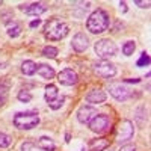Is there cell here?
<instances>
[{
    "instance_id": "f546056e",
    "label": "cell",
    "mask_w": 151,
    "mask_h": 151,
    "mask_svg": "<svg viewBox=\"0 0 151 151\" xmlns=\"http://www.w3.org/2000/svg\"><path fill=\"white\" fill-rule=\"evenodd\" d=\"M40 24H41V20H40V18H36V20L30 21L29 26H30V27H36V26H40Z\"/></svg>"
},
{
    "instance_id": "836d02e7",
    "label": "cell",
    "mask_w": 151,
    "mask_h": 151,
    "mask_svg": "<svg viewBox=\"0 0 151 151\" xmlns=\"http://www.w3.org/2000/svg\"><path fill=\"white\" fill-rule=\"evenodd\" d=\"M103 151H113V150H110V148H106V150H103Z\"/></svg>"
},
{
    "instance_id": "1f68e13d",
    "label": "cell",
    "mask_w": 151,
    "mask_h": 151,
    "mask_svg": "<svg viewBox=\"0 0 151 151\" xmlns=\"http://www.w3.org/2000/svg\"><path fill=\"white\" fill-rule=\"evenodd\" d=\"M119 8L122 9V12H127V6H125V2H119Z\"/></svg>"
},
{
    "instance_id": "4316f807",
    "label": "cell",
    "mask_w": 151,
    "mask_h": 151,
    "mask_svg": "<svg viewBox=\"0 0 151 151\" xmlns=\"http://www.w3.org/2000/svg\"><path fill=\"white\" fill-rule=\"evenodd\" d=\"M21 151H40L32 142H23L21 144Z\"/></svg>"
},
{
    "instance_id": "5bb4252c",
    "label": "cell",
    "mask_w": 151,
    "mask_h": 151,
    "mask_svg": "<svg viewBox=\"0 0 151 151\" xmlns=\"http://www.w3.org/2000/svg\"><path fill=\"white\" fill-rule=\"evenodd\" d=\"M36 73L40 74L41 77L48 79V80L55 77V70H53V67L45 65V64H40V65H36Z\"/></svg>"
},
{
    "instance_id": "52a82bcc",
    "label": "cell",
    "mask_w": 151,
    "mask_h": 151,
    "mask_svg": "<svg viewBox=\"0 0 151 151\" xmlns=\"http://www.w3.org/2000/svg\"><path fill=\"white\" fill-rule=\"evenodd\" d=\"M109 127H110V119L107 115H103V113H97L89 121V129L94 133H104L106 130H109Z\"/></svg>"
},
{
    "instance_id": "f1b7e54d",
    "label": "cell",
    "mask_w": 151,
    "mask_h": 151,
    "mask_svg": "<svg viewBox=\"0 0 151 151\" xmlns=\"http://www.w3.org/2000/svg\"><path fill=\"white\" fill-rule=\"evenodd\" d=\"M134 5L139 8H150V2H141V0H134Z\"/></svg>"
},
{
    "instance_id": "d6986e66",
    "label": "cell",
    "mask_w": 151,
    "mask_h": 151,
    "mask_svg": "<svg viewBox=\"0 0 151 151\" xmlns=\"http://www.w3.org/2000/svg\"><path fill=\"white\" fill-rule=\"evenodd\" d=\"M56 98H58V88L55 85H47L45 86V100L50 103Z\"/></svg>"
},
{
    "instance_id": "d4e9b609",
    "label": "cell",
    "mask_w": 151,
    "mask_h": 151,
    "mask_svg": "<svg viewBox=\"0 0 151 151\" xmlns=\"http://www.w3.org/2000/svg\"><path fill=\"white\" fill-rule=\"evenodd\" d=\"M17 98L20 100L21 103H29L30 100H32V94L29 91H20L18 95H17Z\"/></svg>"
},
{
    "instance_id": "44dd1931",
    "label": "cell",
    "mask_w": 151,
    "mask_h": 151,
    "mask_svg": "<svg viewBox=\"0 0 151 151\" xmlns=\"http://www.w3.org/2000/svg\"><path fill=\"white\" fill-rule=\"evenodd\" d=\"M134 48H136L134 41H127V42H124V45H122V53L125 56H132L133 52H134Z\"/></svg>"
},
{
    "instance_id": "7c38bea8",
    "label": "cell",
    "mask_w": 151,
    "mask_h": 151,
    "mask_svg": "<svg viewBox=\"0 0 151 151\" xmlns=\"http://www.w3.org/2000/svg\"><path fill=\"white\" fill-rule=\"evenodd\" d=\"M20 11H23L24 14H27V15H41L47 11V6L44 3L35 2V3H30V5H20Z\"/></svg>"
},
{
    "instance_id": "603a6c76",
    "label": "cell",
    "mask_w": 151,
    "mask_h": 151,
    "mask_svg": "<svg viewBox=\"0 0 151 151\" xmlns=\"http://www.w3.org/2000/svg\"><path fill=\"white\" fill-rule=\"evenodd\" d=\"M58 53H59L58 48L56 47H52V45H47V47L42 48V56H45V58H56Z\"/></svg>"
},
{
    "instance_id": "d6a6232c",
    "label": "cell",
    "mask_w": 151,
    "mask_h": 151,
    "mask_svg": "<svg viewBox=\"0 0 151 151\" xmlns=\"http://www.w3.org/2000/svg\"><path fill=\"white\" fill-rule=\"evenodd\" d=\"M6 67V64H3V62H0V68H5Z\"/></svg>"
},
{
    "instance_id": "2e32d148",
    "label": "cell",
    "mask_w": 151,
    "mask_h": 151,
    "mask_svg": "<svg viewBox=\"0 0 151 151\" xmlns=\"http://www.w3.org/2000/svg\"><path fill=\"white\" fill-rule=\"evenodd\" d=\"M38 145H40V148L44 150V151H55V150H56L55 142L50 139V137H47V136L40 137V141H38Z\"/></svg>"
},
{
    "instance_id": "e0dca14e",
    "label": "cell",
    "mask_w": 151,
    "mask_h": 151,
    "mask_svg": "<svg viewBox=\"0 0 151 151\" xmlns=\"http://www.w3.org/2000/svg\"><path fill=\"white\" fill-rule=\"evenodd\" d=\"M21 71L24 76H33L36 73V64L33 60H24L21 64Z\"/></svg>"
},
{
    "instance_id": "277c9868",
    "label": "cell",
    "mask_w": 151,
    "mask_h": 151,
    "mask_svg": "<svg viewBox=\"0 0 151 151\" xmlns=\"http://www.w3.org/2000/svg\"><path fill=\"white\" fill-rule=\"evenodd\" d=\"M94 50L100 58L106 59V58H110V56H115L116 52H118V47L113 41H110L109 38H103V40H98L95 42Z\"/></svg>"
},
{
    "instance_id": "9c48e42d",
    "label": "cell",
    "mask_w": 151,
    "mask_h": 151,
    "mask_svg": "<svg viewBox=\"0 0 151 151\" xmlns=\"http://www.w3.org/2000/svg\"><path fill=\"white\" fill-rule=\"evenodd\" d=\"M58 80H59L60 85H64V86H73V85L77 83L79 77H77V73H76L74 70L65 68V70H62L58 74Z\"/></svg>"
},
{
    "instance_id": "ba28073f",
    "label": "cell",
    "mask_w": 151,
    "mask_h": 151,
    "mask_svg": "<svg viewBox=\"0 0 151 151\" xmlns=\"http://www.w3.org/2000/svg\"><path fill=\"white\" fill-rule=\"evenodd\" d=\"M109 94L115 100H118V101H125V100H129L130 95H132L130 91H129V88H125L119 82H115V83L109 85Z\"/></svg>"
},
{
    "instance_id": "4dcf8cb0",
    "label": "cell",
    "mask_w": 151,
    "mask_h": 151,
    "mask_svg": "<svg viewBox=\"0 0 151 151\" xmlns=\"http://www.w3.org/2000/svg\"><path fill=\"white\" fill-rule=\"evenodd\" d=\"M124 82H125V83H139L141 79H125Z\"/></svg>"
},
{
    "instance_id": "4fadbf2b",
    "label": "cell",
    "mask_w": 151,
    "mask_h": 151,
    "mask_svg": "<svg viewBox=\"0 0 151 151\" xmlns=\"http://www.w3.org/2000/svg\"><path fill=\"white\" fill-rule=\"evenodd\" d=\"M71 45H73V48H74L77 53L85 52V50L89 47V41H88V36H86L85 33H82V32L76 33L74 38H73V41H71Z\"/></svg>"
},
{
    "instance_id": "7402d4cb",
    "label": "cell",
    "mask_w": 151,
    "mask_h": 151,
    "mask_svg": "<svg viewBox=\"0 0 151 151\" xmlns=\"http://www.w3.org/2000/svg\"><path fill=\"white\" fill-rule=\"evenodd\" d=\"M12 144V137L3 132H0V148H8Z\"/></svg>"
},
{
    "instance_id": "8992f818",
    "label": "cell",
    "mask_w": 151,
    "mask_h": 151,
    "mask_svg": "<svg viewBox=\"0 0 151 151\" xmlns=\"http://www.w3.org/2000/svg\"><path fill=\"white\" fill-rule=\"evenodd\" d=\"M94 71L97 76H100V77L103 79H110L113 77V76L116 74V67L112 64V62L106 60V59H101L94 64Z\"/></svg>"
},
{
    "instance_id": "e575fe53",
    "label": "cell",
    "mask_w": 151,
    "mask_h": 151,
    "mask_svg": "<svg viewBox=\"0 0 151 151\" xmlns=\"http://www.w3.org/2000/svg\"><path fill=\"white\" fill-rule=\"evenodd\" d=\"M2 5H3V2H2V0H0V6H2Z\"/></svg>"
},
{
    "instance_id": "9a60e30c",
    "label": "cell",
    "mask_w": 151,
    "mask_h": 151,
    "mask_svg": "<svg viewBox=\"0 0 151 151\" xmlns=\"http://www.w3.org/2000/svg\"><path fill=\"white\" fill-rule=\"evenodd\" d=\"M109 147V142L104 137H100V139H92L89 142V151H103Z\"/></svg>"
},
{
    "instance_id": "7a4b0ae2",
    "label": "cell",
    "mask_w": 151,
    "mask_h": 151,
    "mask_svg": "<svg viewBox=\"0 0 151 151\" xmlns=\"http://www.w3.org/2000/svg\"><path fill=\"white\" fill-rule=\"evenodd\" d=\"M44 35L47 40L50 41H60L68 35L70 29H68V24L64 23L60 18H52L48 20L45 24V29H44Z\"/></svg>"
},
{
    "instance_id": "83f0119b",
    "label": "cell",
    "mask_w": 151,
    "mask_h": 151,
    "mask_svg": "<svg viewBox=\"0 0 151 151\" xmlns=\"http://www.w3.org/2000/svg\"><path fill=\"white\" fill-rule=\"evenodd\" d=\"M119 151H136V147L134 145H124V147H121L119 148Z\"/></svg>"
},
{
    "instance_id": "ffe728a7",
    "label": "cell",
    "mask_w": 151,
    "mask_h": 151,
    "mask_svg": "<svg viewBox=\"0 0 151 151\" xmlns=\"http://www.w3.org/2000/svg\"><path fill=\"white\" fill-rule=\"evenodd\" d=\"M8 94H9V86L5 83H0V107L8 101Z\"/></svg>"
},
{
    "instance_id": "5b68a950",
    "label": "cell",
    "mask_w": 151,
    "mask_h": 151,
    "mask_svg": "<svg viewBox=\"0 0 151 151\" xmlns=\"http://www.w3.org/2000/svg\"><path fill=\"white\" fill-rule=\"evenodd\" d=\"M134 134V125L130 119H122L118 122V127H116V136L115 139L118 144H124L130 141Z\"/></svg>"
},
{
    "instance_id": "cb8c5ba5",
    "label": "cell",
    "mask_w": 151,
    "mask_h": 151,
    "mask_svg": "<svg viewBox=\"0 0 151 151\" xmlns=\"http://www.w3.org/2000/svg\"><path fill=\"white\" fill-rule=\"evenodd\" d=\"M150 62H151V59H150L148 53L142 52V55H141L139 60L136 62V65H137V67H147V65H150Z\"/></svg>"
},
{
    "instance_id": "6da1fadb",
    "label": "cell",
    "mask_w": 151,
    "mask_h": 151,
    "mask_svg": "<svg viewBox=\"0 0 151 151\" xmlns=\"http://www.w3.org/2000/svg\"><path fill=\"white\" fill-rule=\"evenodd\" d=\"M110 24V17L104 9H97L88 17L86 20V29L91 33H103L107 30Z\"/></svg>"
},
{
    "instance_id": "484cf974",
    "label": "cell",
    "mask_w": 151,
    "mask_h": 151,
    "mask_svg": "<svg viewBox=\"0 0 151 151\" xmlns=\"http://www.w3.org/2000/svg\"><path fill=\"white\" fill-rule=\"evenodd\" d=\"M64 101H65V98H64V97H60V98H56V100H53V101H50V103H48V106L52 107L53 110H58V109H60V107H62Z\"/></svg>"
},
{
    "instance_id": "30bf717a",
    "label": "cell",
    "mask_w": 151,
    "mask_h": 151,
    "mask_svg": "<svg viewBox=\"0 0 151 151\" xmlns=\"http://www.w3.org/2000/svg\"><path fill=\"white\" fill-rule=\"evenodd\" d=\"M97 115V109L92 106H80L77 110V121L82 124H89V121Z\"/></svg>"
},
{
    "instance_id": "8fae6325",
    "label": "cell",
    "mask_w": 151,
    "mask_h": 151,
    "mask_svg": "<svg viewBox=\"0 0 151 151\" xmlns=\"http://www.w3.org/2000/svg\"><path fill=\"white\" fill-rule=\"evenodd\" d=\"M86 101L88 103H92V104H100V103H104L106 101V92L101 89V88H94V89H91L89 92L86 94Z\"/></svg>"
},
{
    "instance_id": "3957f363",
    "label": "cell",
    "mask_w": 151,
    "mask_h": 151,
    "mask_svg": "<svg viewBox=\"0 0 151 151\" xmlns=\"http://www.w3.org/2000/svg\"><path fill=\"white\" fill-rule=\"evenodd\" d=\"M40 124V116L36 112H20L14 116V125L20 130H32Z\"/></svg>"
},
{
    "instance_id": "ac0fdd59",
    "label": "cell",
    "mask_w": 151,
    "mask_h": 151,
    "mask_svg": "<svg viewBox=\"0 0 151 151\" xmlns=\"http://www.w3.org/2000/svg\"><path fill=\"white\" fill-rule=\"evenodd\" d=\"M20 33H21V26L18 23H15V21L8 23V35L11 38H17V36H20Z\"/></svg>"
}]
</instances>
